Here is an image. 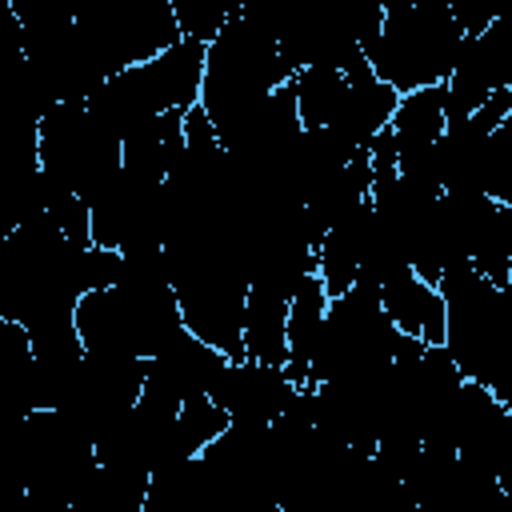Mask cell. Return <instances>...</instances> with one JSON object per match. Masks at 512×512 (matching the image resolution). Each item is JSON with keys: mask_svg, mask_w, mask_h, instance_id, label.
Returning <instances> with one entry per match:
<instances>
[{"mask_svg": "<svg viewBox=\"0 0 512 512\" xmlns=\"http://www.w3.org/2000/svg\"><path fill=\"white\" fill-rule=\"evenodd\" d=\"M480 192L504 208H512V112L504 116V124L488 136V152H484V184Z\"/></svg>", "mask_w": 512, "mask_h": 512, "instance_id": "484cf974", "label": "cell"}, {"mask_svg": "<svg viewBox=\"0 0 512 512\" xmlns=\"http://www.w3.org/2000/svg\"><path fill=\"white\" fill-rule=\"evenodd\" d=\"M376 300H380V308L388 312V320L396 324L400 336H416L424 344H444V300L412 268L396 272L376 292Z\"/></svg>", "mask_w": 512, "mask_h": 512, "instance_id": "2e32d148", "label": "cell"}, {"mask_svg": "<svg viewBox=\"0 0 512 512\" xmlns=\"http://www.w3.org/2000/svg\"><path fill=\"white\" fill-rule=\"evenodd\" d=\"M488 392L504 404V408H512V356L500 364V372L492 376V384H488Z\"/></svg>", "mask_w": 512, "mask_h": 512, "instance_id": "4dcf8cb0", "label": "cell"}, {"mask_svg": "<svg viewBox=\"0 0 512 512\" xmlns=\"http://www.w3.org/2000/svg\"><path fill=\"white\" fill-rule=\"evenodd\" d=\"M368 220H372V204H368L364 212L340 220V224L324 236V244H320V280H324L328 296H344V292H352Z\"/></svg>", "mask_w": 512, "mask_h": 512, "instance_id": "7402d4cb", "label": "cell"}, {"mask_svg": "<svg viewBox=\"0 0 512 512\" xmlns=\"http://www.w3.org/2000/svg\"><path fill=\"white\" fill-rule=\"evenodd\" d=\"M344 72L336 68H308V72H296L292 76V88H296V108H300V124L304 128H328L336 108H340V96H344Z\"/></svg>", "mask_w": 512, "mask_h": 512, "instance_id": "cb8c5ba5", "label": "cell"}, {"mask_svg": "<svg viewBox=\"0 0 512 512\" xmlns=\"http://www.w3.org/2000/svg\"><path fill=\"white\" fill-rule=\"evenodd\" d=\"M12 464L24 492L72 504L84 480L100 468L92 436H84L64 412H32L16 424Z\"/></svg>", "mask_w": 512, "mask_h": 512, "instance_id": "ba28073f", "label": "cell"}, {"mask_svg": "<svg viewBox=\"0 0 512 512\" xmlns=\"http://www.w3.org/2000/svg\"><path fill=\"white\" fill-rule=\"evenodd\" d=\"M292 80L276 36L252 20L240 4L232 24L208 44V68H204V92L200 108L208 112L212 128L224 132L232 120H240L252 104L272 96Z\"/></svg>", "mask_w": 512, "mask_h": 512, "instance_id": "3957f363", "label": "cell"}, {"mask_svg": "<svg viewBox=\"0 0 512 512\" xmlns=\"http://www.w3.org/2000/svg\"><path fill=\"white\" fill-rule=\"evenodd\" d=\"M496 484L504 488V496H512V424H508L504 448H500V456H496Z\"/></svg>", "mask_w": 512, "mask_h": 512, "instance_id": "f546056e", "label": "cell"}, {"mask_svg": "<svg viewBox=\"0 0 512 512\" xmlns=\"http://www.w3.org/2000/svg\"><path fill=\"white\" fill-rule=\"evenodd\" d=\"M368 204H372V164H368V152H360L348 168H340L332 180H324L304 200V216H308L312 232L324 240L340 220L364 212Z\"/></svg>", "mask_w": 512, "mask_h": 512, "instance_id": "ac0fdd59", "label": "cell"}, {"mask_svg": "<svg viewBox=\"0 0 512 512\" xmlns=\"http://www.w3.org/2000/svg\"><path fill=\"white\" fill-rule=\"evenodd\" d=\"M148 484L144 476L120 472V468H96L84 488L72 500V512H140L148 500Z\"/></svg>", "mask_w": 512, "mask_h": 512, "instance_id": "603a6c76", "label": "cell"}, {"mask_svg": "<svg viewBox=\"0 0 512 512\" xmlns=\"http://www.w3.org/2000/svg\"><path fill=\"white\" fill-rule=\"evenodd\" d=\"M4 512H72V504H64V500H52V496H36V492H16L8 504H4Z\"/></svg>", "mask_w": 512, "mask_h": 512, "instance_id": "f1b7e54d", "label": "cell"}, {"mask_svg": "<svg viewBox=\"0 0 512 512\" xmlns=\"http://www.w3.org/2000/svg\"><path fill=\"white\" fill-rule=\"evenodd\" d=\"M172 12H176V28H180L184 40L212 44L232 24L240 4H224V0H172Z\"/></svg>", "mask_w": 512, "mask_h": 512, "instance_id": "d4e9b609", "label": "cell"}, {"mask_svg": "<svg viewBox=\"0 0 512 512\" xmlns=\"http://www.w3.org/2000/svg\"><path fill=\"white\" fill-rule=\"evenodd\" d=\"M204 68H208V44L176 40L168 52L144 64V76L164 112H192L204 92Z\"/></svg>", "mask_w": 512, "mask_h": 512, "instance_id": "e0dca14e", "label": "cell"}, {"mask_svg": "<svg viewBox=\"0 0 512 512\" xmlns=\"http://www.w3.org/2000/svg\"><path fill=\"white\" fill-rule=\"evenodd\" d=\"M288 304L292 296L272 288H248L244 308V360L288 368Z\"/></svg>", "mask_w": 512, "mask_h": 512, "instance_id": "44dd1931", "label": "cell"}, {"mask_svg": "<svg viewBox=\"0 0 512 512\" xmlns=\"http://www.w3.org/2000/svg\"><path fill=\"white\" fill-rule=\"evenodd\" d=\"M76 332L84 352L152 360L176 332H184V312L172 284H116L108 292H88L76 304Z\"/></svg>", "mask_w": 512, "mask_h": 512, "instance_id": "277c9868", "label": "cell"}, {"mask_svg": "<svg viewBox=\"0 0 512 512\" xmlns=\"http://www.w3.org/2000/svg\"><path fill=\"white\" fill-rule=\"evenodd\" d=\"M500 512H512V496H504V508Z\"/></svg>", "mask_w": 512, "mask_h": 512, "instance_id": "1f68e13d", "label": "cell"}, {"mask_svg": "<svg viewBox=\"0 0 512 512\" xmlns=\"http://www.w3.org/2000/svg\"><path fill=\"white\" fill-rule=\"evenodd\" d=\"M396 348L400 332L380 308V300L360 288L332 296L312 356V388L324 380H372L392 368Z\"/></svg>", "mask_w": 512, "mask_h": 512, "instance_id": "8992f818", "label": "cell"}, {"mask_svg": "<svg viewBox=\"0 0 512 512\" xmlns=\"http://www.w3.org/2000/svg\"><path fill=\"white\" fill-rule=\"evenodd\" d=\"M300 396V384L288 376V368L276 364H256V360H236L220 384L212 388V400L228 412L232 424L240 428H272L276 416Z\"/></svg>", "mask_w": 512, "mask_h": 512, "instance_id": "7c38bea8", "label": "cell"}, {"mask_svg": "<svg viewBox=\"0 0 512 512\" xmlns=\"http://www.w3.org/2000/svg\"><path fill=\"white\" fill-rule=\"evenodd\" d=\"M380 376L372 380H324L312 388V420L324 436L348 444L360 456H376V396Z\"/></svg>", "mask_w": 512, "mask_h": 512, "instance_id": "5bb4252c", "label": "cell"}, {"mask_svg": "<svg viewBox=\"0 0 512 512\" xmlns=\"http://www.w3.org/2000/svg\"><path fill=\"white\" fill-rule=\"evenodd\" d=\"M176 424H180V436H184L188 452H192V456H200L216 436H224V428H228L232 420H228V412H224L212 396H196V400L180 404Z\"/></svg>", "mask_w": 512, "mask_h": 512, "instance_id": "4316f807", "label": "cell"}, {"mask_svg": "<svg viewBox=\"0 0 512 512\" xmlns=\"http://www.w3.org/2000/svg\"><path fill=\"white\" fill-rule=\"evenodd\" d=\"M184 116H188V112H164V116L148 120L144 128H136V132L124 140V172L164 184V180L172 176V168L180 164L184 148H188Z\"/></svg>", "mask_w": 512, "mask_h": 512, "instance_id": "d6986e66", "label": "cell"}, {"mask_svg": "<svg viewBox=\"0 0 512 512\" xmlns=\"http://www.w3.org/2000/svg\"><path fill=\"white\" fill-rule=\"evenodd\" d=\"M144 380H148V360H140V356H128V352H84V360L76 364L56 412H64L96 444V436L108 424H116L128 408L140 404Z\"/></svg>", "mask_w": 512, "mask_h": 512, "instance_id": "9c48e42d", "label": "cell"}, {"mask_svg": "<svg viewBox=\"0 0 512 512\" xmlns=\"http://www.w3.org/2000/svg\"><path fill=\"white\" fill-rule=\"evenodd\" d=\"M36 164L48 188L72 192L92 208L120 176L124 144L88 116V104H56L36 124Z\"/></svg>", "mask_w": 512, "mask_h": 512, "instance_id": "5b68a950", "label": "cell"}, {"mask_svg": "<svg viewBox=\"0 0 512 512\" xmlns=\"http://www.w3.org/2000/svg\"><path fill=\"white\" fill-rule=\"evenodd\" d=\"M344 96H340V108L332 116V132L340 140H348L356 152H368V144L392 124L396 116V104H400V92L388 88L368 64H356L352 72H344Z\"/></svg>", "mask_w": 512, "mask_h": 512, "instance_id": "9a60e30c", "label": "cell"}, {"mask_svg": "<svg viewBox=\"0 0 512 512\" xmlns=\"http://www.w3.org/2000/svg\"><path fill=\"white\" fill-rule=\"evenodd\" d=\"M508 288H512V276H508Z\"/></svg>", "mask_w": 512, "mask_h": 512, "instance_id": "d6a6232c", "label": "cell"}, {"mask_svg": "<svg viewBox=\"0 0 512 512\" xmlns=\"http://www.w3.org/2000/svg\"><path fill=\"white\" fill-rule=\"evenodd\" d=\"M508 220H512V208H508Z\"/></svg>", "mask_w": 512, "mask_h": 512, "instance_id": "836d02e7", "label": "cell"}, {"mask_svg": "<svg viewBox=\"0 0 512 512\" xmlns=\"http://www.w3.org/2000/svg\"><path fill=\"white\" fill-rule=\"evenodd\" d=\"M232 364H236L232 356H224L220 348H212L208 340H200L196 332L184 328L148 360L144 396H156V400L180 408L196 396H212V388L220 384V376Z\"/></svg>", "mask_w": 512, "mask_h": 512, "instance_id": "8fae6325", "label": "cell"}, {"mask_svg": "<svg viewBox=\"0 0 512 512\" xmlns=\"http://www.w3.org/2000/svg\"><path fill=\"white\" fill-rule=\"evenodd\" d=\"M328 304H332V296H328L320 272L308 276L300 284V292L292 296V304H288V376L300 388H312V356H316V344H320Z\"/></svg>", "mask_w": 512, "mask_h": 512, "instance_id": "ffe728a7", "label": "cell"}, {"mask_svg": "<svg viewBox=\"0 0 512 512\" xmlns=\"http://www.w3.org/2000/svg\"><path fill=\"white\" fill-rule=\"evenodd\" d=\"M76 36L104 80L184 40L168 0H92L76 8Z\"/></svg>", "mask_w": 512, "mask_h": 512, "instance_id": "52a82bcc", "label": "cell"}, {"mask_svg": "<svg viewBox=\"0 0 512 512\" xmlns=\"http://www.w3.org/2000/svg\"><path fill=\"white\" fill-rule=\"evenodd\" d=\"M448 8H452V16H456V24L464 28V36L488 32L492 20L504 12V8H492V4H484V0H448Z\"/></svg>", "mask_w": 512, "mask_h": 512, "instance_id": "83f0119b", "label": "cell"}, {"mask_svg": "<svg viewBox=\"0 0 512 512\" xmlns=\"http://www.w3.org/2000/svg\"><path fill=\"white\" fill-rule=\"evenodd\" d=\"M444 300V348L472 384H492L512 356V288L492 284L472 264L448 268L436 284Z\"/></svg>", "mask_w": 512, "mask_h": 512, "instance_id": "7a4b0ae2", "label": "cell"}, {"mask_svg": "<svg viewBox=\"0 0 512 512\" xmlns=\"http://www.w3.org/2000/svg\"><path fill=\"white\" fill-rule=\"evenodd\" d=\"M508 112H512V92H496L480 112L444 124V136L436 144L440 192H480L488 136L504 124Z\"/></svg>", "mask_w": 512, "mask_h": 512, "instance_id": "4fadbf2b", "label": "cell"}, {"mask_svg": "<svg viewBox=\"0 0 512 512\" xmlns=\"http://www.w3.org/2000/svg\"><path fill=\"white\" fill-rule=\"evenodd\" d=\"M464 28L456 24L448 0H384V24L364 48V64L400 96L448 84L460 52Z\"/></svg>", "mask_w": 512, "mask_h": 512, "instance_id": "6da1fadb", "label": "cell"}, {"mask_svg": "<svg viewBox=\"0 0 512 512\" xmlns=\"http://www.w3.org/2000/svg\"><path fill=\"white\" fill-rule=\"evenodd\" d=\"M496 92H512V8H504L488 32L464 40V52L444 84V116L464 120Z\"/></svg>", "mask_w": 512, "mask_h": 512, "instance_id": "30bf717a", "label": "cell"}]
</instances>
